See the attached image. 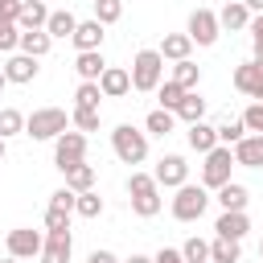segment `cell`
<instances>
[{"label":"cell","instance_id":"obj_1","mask_svg":"<svg viewBox=\"0 0 263 263\" xmlns=\"http://www.w3.org/2000/svg\"><path fill=\"white\" fill-rule=\"evenodd\" d=\"M127 193H132V214H140V218H156L160 214V185H156V177L152 173H132L127 177Z\"/></svg>","mask_w":263,"mask_h":263},{"label":"cell","instance_id":"obj_2","mask_svg":"<svg viewBox=\"0 0 263 263\" xmlns=\"http://www.w3.org/2000/svg\"><path fill=\"white\" fill-rule=\"evenodd\" d=\"M62 132H70V115L62 107H37L33 115H25V136L33 140H58Z\"/></svg>","mask_w":263,"mask_h":263},{"label":"cell","instance_id":"obj_3","mask_svg":"<svg viewBox=\"0 0 263 263\" xmlns=\"http://www.w3.org/2000/svg\"><path fill=\"white\" fill-rule=\"evenodd\" d=\"M111 148H115V156L123 164H144L148 160V132H140L132 123H119L111 132Z\"/></svg>","mask_w":263,"mask_h":263},{"label":"cell","instance_id":"obj_4","mask_svg":"<svg viewBox=\"0 0 263 263\" xmlns=\"http://www.w3.org/2000/svg\"><path fill=\"white\" fill-rule=\"evenodd\" d=\"M164 82V58L160 49H140L132 58V90H156Z\"/></svg>","mask_w":263,"mask_h":263},{"label":"cell","instance_id":"obj_5","mask_svg":"<svg viewBox=\"0 0 263 263\" xmlns=\"http://www.w3.org/2000/svg\"><path fill=\"white\" fill-rule=\"evenodd\" d=\"M205 205H210V193H205V185H177V197H173V218L177 222H197L201 214H205Z\"/></svg>","mask_w":263,"mask_h":263},{"label":"cell","instance_id":"obj_6","mask_svg":"<svg viewBox=\"0 0 263 263\" xmlns=\"http://www.w3.org/2000/svg\"><path fill=\"white\" fill-rule=\"evenodd\" d=\"M230 168H234V148H226V144L210 148L205 152V164H201V185L205 189H222L230 181Z\"/></svg>","mask_w":263,"mask_h":263},{"label":"cell","instance_id":"obj_7","mask_svg":"<svg viewBox=\"0 0 263 263\" xmlns=\"http://www.w3.org/2000/svg\"><path fill=\"white\" fill-rule=\"evenodd\" d=\"M86 160V136L82 132H62L58 140H53V164L62 168V173H70L74 164H82Z\"/></svg>","mask_w":263,"mask_h":263},{"label":"cell","instance_id":"obj_8","mask_svg":"<svg viewBox=\"0 0 263 263\" xmlns=\"http://www.w3.org/2000/svg\"><path fill=\"white\" fill-rule=\"evenodd\" d=\"M185 33L193 37V45H214V41H218V33H222L218 12H214V8H193V12H189V29H185Z\"/></svg>","mask_w":263,"mask_h":263},{"label":"cell","instance_id":"obj_9","mask_svg":"<svg viewBox=\"0 0 263 263\" xmlns=\"http://www.w3.org/2000/svg\"><path fill=\"white\" fill-rule=\"evenodd\" d=\"M152 177H156V185L177 189V185H185V181H189V164H185V156H181V152H168V156H160V160H156Z\"/></svg>","mask_w":263,"mask_h":263},{"label":"cell","instance_id":"obj_10","mask_svg":"<svg viewBox=\"0 0 263 263\" xmlns=\"http://www.w3.org/2000/svg\"><path fill=\"white\" fill-rule=\"evenodd\" d=\"M234 90H242L247 99H263V58L234 66Z\"/></svg>","mask_w":263,"mask_h":263},{"label":"cell","instance_id":"obj_11","mask_svg":"<svg viewBox=\"0 0 263 263\" xmlns=\"http://www.w3.org/2000/svg\"><path fill=\"white\" fill-rule=\"evenodd\" d=\"M41 247H45V238H41L37 230H29V226L8 230V255H16V259H33V255H41Z\"/></svg>","mask_w":263,"mask_h":263},{"label":"cell","instance_id":"obj_12","mask_svg":"<svg viewBox=\"0 0 263 263\" xmlns=\"http://www.w3.org/2000/svg\"><path fill=\"white\" fill-rule=\"evenodd\" d=\"M74 238L70 230H45V247H41V263H70Z\"/></svg>","mask_w":263,"mask_h":263},{"label":"cell","instance_id":"obj_13","mask_svg":"<svg viewBox=\"0 0 263 263\" xmlns=\"http://www.w3.org/2000/svg\"><path fill=\"white\" fill-rule=\"evenodd\" d=\"M234 164H242V168H263V136H259V132H247V136L234 144Z\"/></svg>","mask_w":263,"mask_h":263},{"label":"cell","instance_id":"obj_14","mask_svg":"<svg viewBox=\"0 0 263 263\" xmlns=\"http://www.w3.org/2000/svg\"><path fill=\"white\" fill-rule=\"evenodd\" d=\"M99 90H103V99H123V95L132 90V70H123V66H107L103 78H99Z\"/></svg>","mask_w":263,"mask_h":263},{"label":"cell","instance_id":"obj_15","mask_svg":"<svg viewBox=\"0 0 263 263\" xmlns=\"http://www.w3.org/2000/svg\"><path fill=\"white\" fill-rule=\"evenodd\" d=\"M103 29H107V25L95 21V16H90V21H78V29H74V37H70L74 49H78V53H82V49H103V37H107Z\"/></svg>","mask_w":263,"mask_h":263},{"label":"cell","instance_id":"obj_16","mask_svg":"<svg viewBox=\"0 0 263 263\" xmlns=\"http://www.w3.org/2000/svg\"><path fill=\"white\" fill-rule=\"evenodd\" d=\"M214 230H218L222 238H238V242H242V234L251 230V218H247V210H222L218 222H214Z\"/></svg>","mask_w":263,"mask_h":263},{"label":"cell","instance_id":"obj_17","mask_svg":"<svg viewBox=\"0 0 263 263\" xmlns=\"http://www.w3.org/2000/svg\"><path fill=\"white\" fill-rule=\"evenodd\" d=\"M37 70H41V66H37V58H33V53H12V58L4 62L8 82H21V86H25V82H33V78H37Z\"/></svg>","mask_w":263,"mask_h":263},{"label":"cell","instance_id":"obj_18","mask_svg":"<svg viewBox=\"0 0 263 263\" xmlns=\"http://www.w3.org/2000/svg\"><path fill=\"white\" fill-rule=\"evenodd\" d=\"M193 53V37L189 33H164L160 37V58L164 62H185Z\"/></svg>","mask_w":263,"mask_h":263},{"label":"cell","instance_id":"obj_19","mask_svg":"<svg viewBox=\"0 0 263 263\" xmlns=\"http://www.w3.org/2000/svg\"><path fill=\"white\" fill-rule=\"evenodd\" d=\"M74 70H78V78H82V82H99V78H103V70H107L103 49H82V53L74 58Z\"/></svg>","mask_w":263,"mask_h":263},{"label":"cell","instance_id":"obj_20","mask_svg":"<svg viewBox=\"0 0 263 263\" xmlns=\"http://www.w3.org/2000/svg\"><path fill=\"white\" fill-rule=\"evenodd\" d=\"M185 140H189V148L193 152H210V148H218V127H210L205 119H197V123H189V132H185Z\"/></svg>","mask_w":263,"mask_h":263},{"label":"cell","instance_id":"obj_21","mask_svg":"<svg viewBox=\"0 0 263 263\" xmlns=\"http://www.w3.org/2000/svg\"><path fill=\"white\" fill-rule=\"evenodd\" d=\"M218 25L222 29H251V8L242 0H230L222 12H218Z\"/></svg>","mask_w":263,"mask_h":263},{"label":"cell","instance_id":"obj_22","mask_svg":"<svg viewBox=\"0 0 263 263\" xmlns=\"http://www.w3.org/2000/svg\"><path fill=\"white\" fill-rule=\"evenodd\" d=\"M214 193H218V205H222V210H247V201H251L247 185H238V181H226V185L214 189Z\"/></svg>","mask_w":263,"mask_h":263},{"label":"cell","instance_id":"obj_23","mask_svg":"<svg viewBox=\"0 0 263 263\" xmlns=\"http://www.w3.org/2000/svg\"><path fill=\"white\" fill-rule=\"evenodd\" d=\"M45 21H49V8H45L41 0H25V8H21V16H16L21 33H25V29H45Z\"/></svg>","mask_w":263,"mask_h":263},{"label":"cell","instance_id":"obj_24","mask_svg":"<svg viewBox=\"0 0 263 263\" xmlns=\"http://www.w3.org/2000/svg\"><path fill=\"white\" fill-rule=\"evenodd\" d=\"M49 45H53V37H49L45 29H25V33H21V53L45 58V53H49Z\"/></svg>","mask_w":263,"mask_h":263},{"label":"cell","instance_id":"obj_25","mask_svg":"<svg viewBox=\"0 0 263 263\" xmlns=\"http://www.w3.org/2000/svg\"><path fill=\"white\" fill-rule=\"evenodd\" d=\"M210 259H214V263H238V259H242V242L218 234V238L210 242Z\"/></svg>","mask_w":263,"mask_h":263},{"label":"cell","instance_id":"obj_26","mask_svg":"<svg viewBox=\"0 0 263 263\" xmlns=\"http://www.w3.org/2000/svg\"><path fill=\"white\" fill-rule=\"evenodd\" d=\"M74 29H78V16H74L70 8L49 12V21H45V33H49V37H74Z\"/></svg>","mask_w":263,"mask_h":263},{"label":"cell","instance_id":"obj_27","mask_svg":"<svg viewBox=\"0 0 263 263\" xmlns=\"http://www.w3.org/2000/svg\"><path fill=\"white\" fill-rule=\"evenodd\" d=\"M173 115L185 119V123H197V119H205V99H201L197 90H185V99H181V107H177Z\"/></svg>","mask_w":263,"mask_h":263},{"label":"cell","instance_id":"obj_28","mask_svg":"<svg viewBox=\"0 0 263 263\" xmlns=\"http://www.w3.org/2000/svg\"><path fill=\"white\" fill-rule=\"evenodd\" d=\"M173 82H181L185 90H197V82H201V66H197L193 58H185V62H173Z\"/></svg>","mask_w":263,"mask_h":263},{"label":"cell","instance_id":"obj_29","mask_svg":"<svg viewBox=\"0 0 263 263\" xmlns=\"http://www.w3.org/2000/svg\"><path fill=\"white\" fill-rule=\"evenodd\" d=\"M173 127H177V115H173V111H164V107L148 111V119H144V132H148V136H168Z\"/></svg>","mask_w":263,"mask_h":263},{"label":"cell","instance_id":"obj_30","mask_svg":"<svg viewBox=\"0 0 263 263\" xmlns=\"http://www.w3.org/2000/svg\"><path fill=\"white\" fill-rule=\"evenodd\" d=\"M66 185L74 189V193H86V189H95V164H74L70 173H66Z\"/></svg>","mask_w":263,"mask_h":263},{"label":"cell","instance_id":"obj_31","mask_svg":"<svg viewBox=\"0 0 263 263\" xmlns=\"http://www.w3.org/2000/svg\"><path fill=\"white\" fill-rule=\"evenodd\" d=\"M156 99H160V107H164V111H177V107H181V99H185V86H181V82H173V78H164V82L156 86Z\"/></svg>","mask_w":263,"mask_h":263},{"label":"cell","instance_id":"obj_32","mask_svg":"<svg viewBox=\"0 0 263 263\" xmlns=\"http://www.w3.org/2000/svg\"><path fill=\"white\" fill-rule=\"evenodd\" d=\"M242 136H247V123H242V119H230V115H226V119L218 123V144L234 148V144H238Z\"/></svg>","mask_w":263,"mask_h":263},{"label":"cell","instance_id":"obj_33","mask_svg":"<svg viewBox=\"0 0 263 263\" xmlns=\"http://www.w3.org/2000/svg\"><path fill=\"white\" fill-rule=\"evenodd\" d=\"M99 119H103V115H99V107H74V111H70V123H74L78 132H95V127H99Z\"/></svg>","mask_w":263,"mask_h":263},{"label":"cell","instance_id":"obj_34","mask_svg":"<svg viewBox=\"0 0 263 263\" xmlns=\"http://www.w3.org/2000/svg\"><path fill=\"white\" fill-rule=\"evenodd\" d=\"M74 214H78V218H99V214H103V197H99L95 189L78 193V205H74Z\"/></svg>","mask_w":263,"mask_h":263},{"label":"cell","instance_id":"obj_35","mask_svg":"<svg viewBox=\"0 0 263 263\" xmlns=\"http://www.w3.org/2000/svg\"><path fill=\"white\" fill-rule=\"evenodd\" d=\"M181 255H185V263H210V242L205 238H185V247H181Z\"/></svg>","mask_w":263,"mask_h":263},{"label":"cell","instance_id":"obj_36","mask_svg":"<svg viewBox=\"0 0 263 263\" xmlns=\"http://www.w3.org/2000/svg\"><path fill=\"white\" fill-rule=\"evenodd\" d=\"M21 132H25V115L16 107H4L0 111V136L8 140V136H21Z\"/></svg>","mask_w":263,"mask_h":263},{"label":"cell","instance_id":"obj_37","mask_svg":"<svg viewBox=\"0 0 263 263\" xmlns=\"http://www.w3.org/2000/svg\"><path fill=\"white\" fill-rule=\"evenodd\" d=\"M119 16H123V0H95V21L115 25Z\"/></svg>","mask_w":263,"mask_h":263},{"label":"cell","instance_id":"obj_38","mask_svg":"<svg viewBox=\"0 0 263 263\" xmlns=\"http://www.w3.org/2000/svg\"><path fill=\"white\" fill-rule=\"evenodd\" d=\"M16 45H21V25L0 16V53H12Z\"/></svg>","mask_w":263,"mask_h":263},{"label":"cell","instance_id":"obj_39","mask_svg":"<svg viewBox=\"0 0 263 263\" xmlns=\"http://www.w3.org/2000/svg\"><path fill=\"white\" fill-rule=\"evenodd\" d=\"M99 99H103L99 82H78V90H74V107H99Z\"/></svg>","mask_w":263,"mask_h":263},{"label":"cell","instance_id":"obj_40","mask_svg":"<svg viewBox=\"0 0 263 263\" xmlns=\"http://www.w3.org/2000/svg\"><path fill=\"white\" fill-rule=\"evenodd\" d=\"M49 205H53V210H66V214H74V205H78V193H74L70 185H62V189H53V193H49Z\"/></svg>","mask_w":263,"mask_h":263},{"label":"cell","instance_id":"obj_41","mask_svg":"<svg viewBox=\"0 0 263 263\" xmlns=\"http://www.w3.org/2000/svg\"><path fill=\"white\" fill-rule=\"evenodd\" d=\"M242 123H247V132H259V136H263V99H255V103L242 111Z\"/></svg>","mask_w":263,"mask_h":263},{"label":"cell","instance_id":"obj_42","mask_svg":"<svg viewBox=\"0 0 263 263\" xmlns=\"http://www.w3.org/2000/svg\"><path fill=\"white\" fill-rule=\"evenodd\" d=\"M45 230H70V214L66 210H45Z\"/></svg>","mask_w":263,"mask_h":263},{"label":"cell","instance_id":"obj_43","mask_svg":"<svg viewBox=\"0 0 263 263\" xmlns=\"http://www.w3.org/2000/svg\"><path fill=\"white\" fill-rule=\"evenodd\" d=\"M152 263H185V255H181L177 247H160V251L152 255Z\"/></svg>","mask_w":263,"mask_h":263},{"label":"cell","instance_id":"obj_44","mask_svg":"<svg viewBox=\"0 0 263 263\" xmlns=\"http://www.w3.org/2000/svg\"><path fill=\"white\" fill-rule=\"evenodd\" d=\"M21 8H25V0H0V16H4V21H16Z\"/></svg>","mask_w":263,"mask_h":263},{"label":"cell","instance_id":"obj_45","mask_svg":"<svg viewBox=\"0 0 263 263\" xmlns=\"http://www.w3.org/2000/svg\"><path fill=\"white\" fill-rule=\"evenodd\" d=\"M86 263H119V259H115L111 251H90V259H86Z\"/></svg>","mask_w":263,"mask_h":263},{"label":"cell","instance_id":"obj_46","mask_svg":"<svg viewBox=\"0 0 263 263\" xmlns=\"http://www.w3.org/2000/svg\"><path fill=\"white\" fill-rule=\"evenodd\" d=\"M251 41H255V58H263V33H259V37H251Z\"/></svg>","mask_w":263,"mask_h":263},{"label":"cell","instance_id":"obj_47","mask_svg":"<svg viewBox=\"0 0 263 263\" xmlns=\"http://www.w3.org/2000/svg\"><path fill=\"white\" fill-rule=\"evenodd\" d=\"M242 4H247L251 12H263V0H242Z\"/></svg>","mask_w":263,"mask_h":263},{"label":"cell","instance_id":"obj_48","mask_svg":"<svg viewBox=\"0 0 263 263\" xmlns=\"http://www.w3.org/2000/svg\"><path fill=\"white\" fill-rule=\"evenodd\" d=\"M4 156H8V140L0 136V164H4Z\"/></svg>","mask_w":263,"mask_h":263},{"label":"cell","instance_id":"obj_49","mask_svg":"<svg viewBox=\"0 0 263 263\" xmlns=\"http://www.w3.org/2000/svg\"><path fill=\"white\" fill-rule=\"evenodd\" d=\"M127 263H152V255H132Z\"/></svg>","mask_w":263,"mask_h":263},{"label":"cell","instance_id":"obj_50","mask_svg":"<svg viewBox=\"0 0 263 263\" xmlns=\"http://www.w3.org/2000/svg\"><path fill=\"white\" fill-rule=\"evenodd\" d=\"M4 86H8V74H4V66H0V90H4Z\"/></svg>","mask_w":263,"mask_h":263},{"label":"cell","instance_id":"obj_51","mask_svg":"<svg viewBox=\"0 0 263 263\" xmlns=\"http://www.w3.org/2000/svg\"><path fill=\"white\" fill-rule=\"evenodd\" d=\"M0 263H21V259H16V255H8V259H0Z\"/></svg>","mask_w":263,"mask_h":263},{"label":"cell","instance_id":"obj_52","mask_svg":"<svg viewBox=\"0 0 263 263\" xmlns=\"http://www.w3.org/2000/svg\"><path fill=\"white\" fill-rule=\"evenodd\" d=\"M259 255H263V242H259Z\"/></svg>","mask_w":263,"mask_h":263},{"label":"cell","instance_id":"obj_53","mask_svg":"<svg viewBox=\"0 0 263 263\" xmlns=\"http://www.w3.org/2000/svg\"><path fill=\"white\" fill-rule=\"evenodd\" d=\"M210 263H214V259H210Z\"/></svg>","mask_w":263,"mask_h":263}]
</instances>
